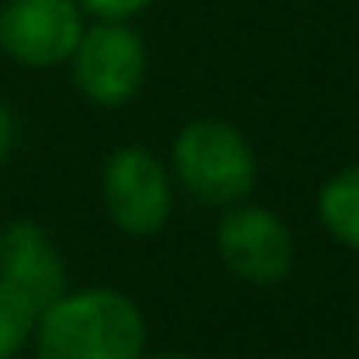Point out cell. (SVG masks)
Segmentation results:
<instances>
[{
  "instance_id": "cell-7",
  "label": "cell",
  "mask_w": 359,
  "mask_h": 359,
  "mask_svg": "<svg viewBox=\"0 0 359 359\" xmlns=\"http://www.w3.org/2000/svg\"><path fill=\"white\" fill-rule=\"evenodd\" d=\"M0 286L16 290L35 309H47L66 294V263L47 228L35 220H12L0 232Z\"/></svg>"
},
{
  "instance_id": "cell-9",
  "label": "cell",
  "mask_w": 359,
  "mask_h": 359,
  "mask_svg": "<svg viewBox=\"0 0 359 359\" xmlns=\"http://www.w3.org/2000/svg\"><path fill=\"white\" fill-rule=\"evenodd\" d=\"M35 317H39V309L32 302H24L16 290L0 286V359L24 351V344L35 332Z\"/></svg>"
},
{
  "instance_id": "cell-5",
  "label": "cell",
  "mask_w": 359,
  "mask_h": 359,
  "mask_svg": "<svg viewBox=\"0 0 359 359\" xmlns=\"http://www.w3.org/2000/svg\"><path fill=\"white\" fill-rule=\"evenodd\" d=\"M217 255L240 282L274 286L294 271V236L278 212L240 201L217 224Z\"/></svg>"
},
{
  "instance_id": "cell-4",
  "label": "cell",
  "mask_w": 359,
  "mask_h": 359,
  "mask_svg": "<svg viewBox=\"0 0 359 359\" xmlns=\"http://www.w3.org/2000/svg\"><path fill=\"white\" fill-rule=\"evenodd\" d=\"M101 201L124 236H155L174 212L170 170L147 147H116L101 170Z\"/></svg>"
},
{
  "instance_id": "cell-8",
  "label": "cell",
  "mask_w": 359,
  "mask_h": 359,
  "mask_svg": "<svg viewBox=\"0 0 359 359\" xmlns=\"http://www.w3.org/2000/svg\"><path fill=\"white\" fill-rule=\"evenodd\" d=\"M317 217L332 240L359 251V163L336 170L317 194Z\"/></svg>"
},
{
  "instance_id": "cell-13",
  "label": "cell",
  "mask_w": 359,
  "mask_h": 359,
  "mask_svg": "<svg viewBox=\"0 0 359 359\" xmlns=\"http://www.w3.org/2000/svg\"><path fill=\"white\" fill-rule=\"evenodd\" d=\"M355 344H359V313H355Z\"/></svg>"
},
{
  "instance_id": "cell-3",
  "label": "cell",
  "mask_w": 359,
  "mask_h": 359,
  "mask_svg": "<svg viewBox=\"0 0 359 359\" xmlns=\"http://www.w3.org/2000/svg\"><path fill=\"white\" fill-rule=\"evenodd\" d=\"M70 78L97 109H120L147 81V43L132 20H93L70 55Z\"/></svg>"
},
{
  "instance_id": "cell-12",
  "label": "cell",
  "mask_w": 359,
  "mask_h": 359,
  "mask_svg": "<svg viewBox=\"0 0 359 359\" xmlns=\"http://www.w3.org/2000/svg\"><path fill=\"white\" fill-rule=\"evenodd\" d=\"M143 359H194V355H174V351H166V355H143Z\"/></svg>"
},
{
  "instance_id": "cell-1",
  "label": "cell",
  "mask_w": 359,
  "mask_h": 359,
  "mask_svg": "<svg viewBox=\"0 0 359 359\" xmlns=\"http://www.w3.org/2000/svg\"><path fill=\"white\" fill-rule=\"evenodd\" d=\"M32 340L35 359H143L147 320L128 294L93 286L39 309Z\"/></svg>"
},
{
  "instance_id": "cell-10",
  "label": "cell",
  "mask_w": 359,
  "mask_h": 359,
  "mask_svg": "<svg viewBox=\"0 0 359 359\" xmlns=\"http://www.w3.org/2000/svg\"><path fill=\"white\" fill-rule=\"evenodd\" d=\"M155 0H78V8L93 20H132L147 12Z\"/></svg>"
},
{
  "instance_id": "cell-6",
  "label": "cell",
  "mask_w": 359,
  "mask_h": 359,
  "mask_svg": "<svg viewBox=\"0 0 359 359\" xmlns=\"http://www.w3.org/2000/svg\"><path fill=\"white\" fill-rule=\"evenodd\" d=\"M81 32L86 12L78 0H4L0 8V50L32 70L70 62Z\"/></svg>"
},
{
  "instance_id": "cell-11",
  "label": "cell",
  "mask_w": 359,
  "mask_h": 359,
  "mask_svg": "<svg viewBox=\"0 0 359 359\" xmlns=\"http://www.w3.org/2000/svg\"><path fill=\"white\" fill-rule=\"evenodd\" d=\"M12 143H16V116H12V109L4 101H0V163L8 158Z\"/></svg>"
},
{
  "instance_id": "cell-2",
  "label": "cell",
  "mask_w": 359,
  "mask_h": 359,
  "mask_svg": "<svg viewBox=\"0 0 359 359\" xmlns=\"http://www.w3.org/2000/svg\"><path fill=\"white\" fill-rule=\"evenodd\" d=\"M178 186L209 209H232L255 189V151L236 124L217 116L189 120L170 147Z\"/></svg>"
}]
</instances>
